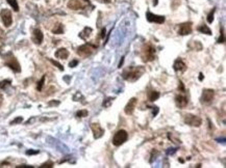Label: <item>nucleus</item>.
Returning a JSON list of instances; mask_svg holds the SVG:
<instances>
[{
  "label": "nucleus",
  "mask_w": 226,
  "mask_h": 168,
  "mask_svg": "<svg viewBox=\"0 0 226 168\" xmlns=\"http://www.w3.org/2000/svg\"><path fill=\"white\" fill-rule=\"evenodd\" d=\"M44 82H45V76H43L41 80L38 82V86H37V89H38L39 92H41V90H42L43 85H44Z\"/></svg>",
  "instance_id": "26"
},
{
  "label": "nucleus",
  "mask_w": 226,
  "mask_h": 168,
  "mask_svg": "<svg viewBox=\"0 0 226 168\" xmlns=\"http://www.w3.org/2000/svg\"><path fill=\"white\" fill-rule=\"evenodd\" d=\"M199 80H200V81H202V80H203V74H200V76H199Z\"/></svg>",
  "instance_id": "37"
},
{
  "label": "nucleus",
  "mask_w": 226,
  "mask_h": 168,
  "mask_svg": "<svg viewBox=\"0 0 226 168\" xmlns=\"http://www.w3.org/2000/svg\"><path fill=\"white\" fill-rule=\"evenodd\" d=\"M114 98H107L106 100H104L103 101V103H102V106H103L104 108H108L111 105V103H113V101H114Z\"/></svg>",
  "instance_id": "23"
},
{
  "label": "nucleus",
  "mask_w": 226,
  "mask_h": 168,
  "mask_svg": "<svg viewBox=\"0 0 226 168\" xmlns=\"http://www.w3.org/2000/svg\"><path fill=\"white\" fill-rule=\"evenodd\" d=\"M105 32H106V30H105V28H103V29L101 30V39H104V36H105Z\"/></svg>",
  "instance_id": "35"
},
{
  "label": "nucleus",
  "mask_w": 226,
  "mask_h": 168,
  "mask_svg": "<svg viewBox=\"0 0 226 168\" xmlns=\"http://www.w3.org/2000/svg\"><path fill=\"white\" fill-rule=\"evenodd\" d=\"M92 31H93V29L91 27H85L84 30H82L81 32L79 33V38L82 39H87L89 36L91 35Z\"/></svg>",
  "instance_id": "18"
},
{
  "label": "nucleus",
  "mask_w": 226,
  "mask_h": 168,
  "mask_svg": "<svg viewBox=\"0 0 226 168\" xmlns=\"http://www.w3.org/2000/svg\"><path fill=\"white\" fill-rule=\"evenodd\" d=\"M11 83H12V81L11 80H3V81H1L0 82V88L1 89H5L7 86H10Z\"/></svg>",
  "instance_id": "24"
},
{
  "label": "nucleus",
  "mask_w": 226,
  "mask_h": 168,
  "mask_svg": "<svg viewBox=\"0 0 226 168\" xmlns=\"http://www.w3.org/2000/svg\"><path fill=\"white\" fill-rule=\"evenodd\" d=\"M145 70L143 67H129L125 69L122 73V77L126 81L136 82L138 79L141 78V76L144 74Z\"/></svg>",
  "instance_id": "1"
},
{
  "label": "nucleus",
  "mask_w": 226,
  "mask_h": 168,
  "mask_svg": "<svg viewBox=\"0 0 226 168\" xmlns=\"http://www.w3.org/2000/svg\"><path fill=\"white\" fill-rule=\"evenodd\" d=\"M43 39H44V35H43L42 31L40 29H35L33 32V41L37 45H41Z\"/></svg>",
  "instance_id": "15"
},
{
  "label": "nucleus",
  "mask_w": 226,
  "mask_h": 168,
  "mask_svg": "<svg viewBox=\"0 0 226 168\" xmlns=\"http://www.w3.org/2000/svg\"><path fill=\"white\" fill-rule=\"evenodd\" d=\"M68 56H69V51L65 48H61L55 52V57L59 58V59H67Z\"/></svg>",
  "instance_id": "17"
},
{
  "label": "nucleus",
  "mask_w": 226,
  "mask_h": 168,
  "mask_svg": "<svg viewBox=\"0 0 226 168\" xmlns=\"http://www.w3.org/2000/svg\"><path fill=\"white\" fill-rule=\"evenodd\" d=\"M173 69H174L175 72L182 73V72H185V69H187V64H185V61L182 60L181 58H178V59H176L175 62H174Z\"/></svg>",
  "instance_id": "14"
},
{
  "label": "nucleus",
  "mask_w": 226,
  "mask_h": 168,
  "mask_svg": "<svg viewBox=\"0 0 226 168\" xmlns=\"http://www.w3.org/2000/svg\"><path fill=\"white\" fill-rule=\"evenodd\" d=\"M198 31H199V32H201V33H205V35H211V29L206 26V25H201V26H199L198 27Z\"/></svg>",
  "instance_id": "20"
},
{
  "label": "nucleus",
  "mask_w": 226,
  "mask_h": 168,
  "mask_svg": "<svg viewBox=\"0 0 226 168\" xmlns=\"http://www.w3.org/2000/svg\"><path fill=\"white\" fill-rule=\"evenodd\" d=\"M27 155H36V154H39V150H29L26 152Z\"/></svg>",
  "instance_id": "33"
},
{
  "label": "nucleus",
  "mask_w": 226,
  "mask_h": 168,
  "mask_svg": "<svg viewBox=\"0 0 226 168\" xmlns=\"http://www.w3.org/2000/svg\"><path fill=\"white\" fill-rule=\"evenodd\" d=\"M40 167H41V168H51V167H53V163L49 161V162H46V163L42 164Z\"/></svg>",
  "instance_id": "29"
},
{
  "label": "nucleus",
  "mask_w": 226,
  "mask_h": 168,
  "mask_svg": "<svg viewBox=\"0 0 226 168\" xmlns=\"http://www.w3.org/2000/svg\"><path fill=\"white\" fill-rule=\"evenodd\" d=\"M96 47L97 46H93V45H91V44H85V45H82V46L77 48L76 52L79 56H80V57L87 58V57H89V56L92 55Z\"/></svg>",
  "instance_id": "4"
},
{
  "label": "nucleus",
  "mask_w": 226,
  "mask_h": 168,
  "mask_svg": "<svg viewBox=\"0 0 226 168\" xmlns=\"http://www.w3.org/2000/svg\"><path fill=\"white\" fill-rule=\"evenodd\" d=\"M175 103H176V106L181 108V109H184V108H185L188 106L189 99H188V96H185V92L179 93V95H177L175 96Z\"/></svg>",
  "instance_id": "9"
},
{
  "label": "nucleus",
  "mask_w": 226,
  "mask_h": 168,
  "mask_svg": "<svg viewBox=\"0 0 226 168\" xmlns=\"http://www.w3.org/2000/svg\"><path fill=\"white\" fill-rule=\"evenodd\" d=\"M7 3L13 7V10H15V12H18L19 10V5H18L17 0H7Z\"/></svg>",
  "instance_id": "22"
},
{
  "label": "nucleus",
  "mask_w": 226,
  "mask_h": 168,
  "mask_svg": "<svg viewBox=\"0 0 226 168\" xmlns=\"http://www.w3.org/2000/svg\"><path fill=\"white\" fill-rule=\"evenodd\" d=\"M84 1H85V2H88V3H89V2H90V1H89V0H84Z\"/></svg>",
  "instance_id": "41"
},
{
  "label": "nucleus",
  "mask_w": 226,
  "mask_h": 168,
  "mask_svg": "<svg viewBox=\"0 0 226 168\" xmlns=\"http://www.w3.org/2000/svg\"><path fill=\"white\" fill-rule=\"evenodd\" d=\"M159 96H161V93L159 92H156V90H151V92H148V100H149L150 102H154L159 98Z\"/></svg>",
  "instance_id": "19"
},
{
  "label": "nucleus",
  "mask_w": 226,
  "mask_h": 168,
  "mask_svg": "<svg viewBox=\"0 0 226 168\" xmlns=\"http://www.w3.org/2000/svg\"><path fill=\"white\" fill-rule=\"evenodd\" d=\"M215 98V92L213 89H208V88H205L203 89L201 98H200V101L203 105H210L213 103Z\"/></svg>",
  "instance_id": "6"
},
{
  "label": "nucleus",
  "mask_w": 226,
  "mask_h": 168,
  "mask_svg": "<svg viewBox=\"0 0 226 168\" xmlns=\"http://www.w3.org/2000/svg\"><path fill=\"white\" fill-rule=\"evenodd\" d=\"M192 33V23L191 22H185L180 24L178 28V35H188Z\"/></svg>",
  "instance_id": "12"
},
{
  "label": "nucleus",
  "mask_w": 226,
  "mask_h": 168,
  "mask_svg": "<svg viewBox=\"0 0 226 168\" xmlns=\"http://www.w3.org/2000/svg\"><path fill=\"white\" fill-rule=\"evenodd\" d=\"M155 48L150 43H146L142 47L141 50V58L144 62H150L155 59Z\"/></svg>",
  "instance_id": "2"
},
{
  "label": "nucleus",
  "mask_w": 226,
  "mask_h": 168,
  "mask_svg": "<svg viewBox=\"0 0 226 168\" xmlns=\"http://www.w3.org/2000/svg\"><path fill=\"white\" fill-rule=\"evenodd\" d=\"M77 64H78V61H77L76 59H74V60H72V61H71L70 64H69V67H70V68H74V67H76Z\"/></svg>",
  "instance_id": "32"
},
{
  "label": "nucleus",
  "mask_w": 226,
  "mask_h": 168,
  "mask_svg": "<svg viewBox=\"0 0 226 168\" xmlns=\"http://www.w3.org/2000/svg\"><path fill=\"white\" fill-rule=\"evenodd\" d=\"M153 4H154V5H156V4H157V0H154V1H153Z\"/></svg>",
  "instance_id": "39"
},
{
  "label": "nucleus",
  "mask_w": 226,
  "mask_h": 168,
  "mask_svg": "<svg viewBox=\"0 0 226 168\" xmlns=\"http://www.w3.org/2000/svg\"><path fill=\"white\" fill-rule=\"evenodd\" d=\"M137 104H138V99L137 98H133L128 101V103L126 104V106L124 108V111L127 115H131L133 113L134 109L137 107Z\"/></svg>",
  "instance_id": "13"
},
{
  "label": "nucleus",
  "mask_w": 226,
  "mask_h": 168,
  "mask_svg": "<svg viewBox=\"0 0 226 168\" xmlns=\"http://www.w3.org/2000/svg\"><path fill=\"white\" fill-rule=\"evenodd\" d=\"M215 12H216V10H211V12L208 14V16H207V22L208 23H213V21H214V15H215Z\"/></svg>",
  "instance_id": "27"
},
{
  "label": "nucleus",
  "mask_w": 226,
  "mask_h": 168,
  "mask_svg": "<svg viewBox=\"0 0 226 168\" xmlns=\"http://www.w3.org/2000/svg\"><path fill=\"white\" fill-rule=\"evenodd\" d=\"M0 17H1V20H2V22H3L5 27H10L11 25H12L13 17H12V13H11V10H7V8L2 10L1 12H0Z\"/></svg>",
  "instance_id": "8"
},
{
  "label": "nucleus",
  "mask_w": 226,
  "mask_h": 168,
  "mask_svg": "<svg viewBox=\"0 0 226 168\" xmlns=\"http://www.w3.org/2000/svg\"><path fill=\"white\" fill-rule=\"evenodd\" d=\"M146 19H147V21L150 22V23L163 24L165 22L164 16H159V15H155V14H152L150 12H148L146 14Z\"/></svg>",
  "instance_id": "10"
},
{
  "label": "nucleus",
  "mask_w": 226,
  "mask_h": 168,
  "mask_svg": "<svg viewBox=\"0 0 226 168\" xmlns=\"http://www.w3.org/2000/svg\"><path fill=\"white\" fill-rule=\"evenodd\" d=\"M76 116L77 117H85V116H88V111L87 110L78 111V112L76 113Z\"/></svg>",
  "instance_id": "28"
},
{
  "label": "nucleus",
  "mask_w": 226,
  "mask_h": 168,
  "mask_svg": "<svg viewBox=\"0 0 226 168\" xmlns=\"http://www.w3.org/2000/svg\"><path fill=\"white\" fill-rule=\"evenodd\" d=\"M17 168H33V166H28V165H19Z\"/></svg>",
  "instance_id": "34"
},
{
  "label": "nucleus",
  "mask_w": 226,
  "mask_h": 168,
  "mask_svg": "<svg viewBox=\"0 0 226 168\" xmlns=\"http://www.w3.org/2000/svg\"><path fill=\"white\" fill-rule=\"evenodd\" d=\"M221 35H220V38H219V39H218V43L219 44H223V43L225 42V33H224V28H221Z\"/></svg>",
  "instance_id": "25"
},
{
  "label": "nucleus",
  "mask_w": 226,
  "mask_h": 168,
  "mask_svg": "<svg viewBox=\"0 0 226 168\" xmlns=\"http://www.w3.org/2000/svg\"><path fill=\"white\" fill-rule=\"evenodd\" d=\"M67 5L70 10H82V8H84V4H82L79 0H70Z\"/></svg>",
  "instance_id": "16"
},
{
  "label": "nucleus",
  "mask_w": 226,
  "mask_h": 168,
  "mask_svg": "<svg viewBox=\"0 0 226 168\" xmlns=\"http://www.w3.org/2000/svg\"><path fill=\"white\" fill-rule=\"evenodd\" d=\"M1 102H2V96H0V104H1Z\"/></svg>",
  "instance_id": "40"
},
{
  "label": "nucleus",
  "mask_w": 226,
  "mask_h": 168,
  "mask_svg": "<svg viewBox=\"0 0 226 168\" xmlns=\"http://www.w3.org/2000/svg\"><path fill=\"white\" fill-rule=\"evenodd\" d=\"M59 102H50L49 105H59Z\"/></svg>",
  "instance_id": "36"
},
{
  "label": "nucleus",
  "mask_w": 226,
  "mask_h": 168,
  "mask_svg": "<svg viewBox=\"0 0 226 168\" xmlns=\"http://www.w3.org/2000/svg\"><path fill=\"white\" fill-rule=\"evenodd\" d=\"M50 61H51V64H53L54 65H56V67L59 68L61 71H64V68H63V65L61 64H59L58 61H55V60H52V59H50Z\"/></svg>",
  "instance_id": "30"
},
{
  "label": "nucleus",
  "mask_w": 226,
  "mask_h": 168,
  "mask_svg": "<svg viewBox=\"0 0 226 168\" xmlns=\"http://www.w3.org/2000/svg\"><path fill=\"white\" fill-rule=\"evenodd\" d=\"M91 129H92V132H93L94 138H95V139L101 138L102 136L104 135V130H103V128L100 126L99 124H97V122H93V124H91Z\"/></svg>",
  "instance_id": "11"
},
{
  "label": "nucleus",
  "mask_w": 226,
  "mask_h": 168,
  "mask_svg": "<svg viewBox=\"0 0 226 168\" xmlns=\"http://www.w3.org/2000/svg\"><path fill=\"white\" fill-rule=\"evenodd\" d=\"M22 121H23V118L21 117V116H19V117H16L14 121L11 122V125H15V124H19V122H22Z\"/></svg>",
  "instance_id": "31"
},
{
  "label": "nucleus",
  "mask_w": 226,
  "mask_h": 168,
  "mask_svg": "<svg viewBox=\"0 0 226 168\" xmlns=\"http://www.w3.org/2000/svg\"><path fill=\"white\" fill-rule=\"evenodd\" d=\"M52 32L55 33V35H62V33H64V26L62 24H58L52 29Z\"/></svg>",
  "instance_id": "21"
},
{
  "label": "nucleus",
  "mask_w": 226,
  "mask_h": 168,
  "mask_svg": "<svg viewBox=\"0 0 226 168\" xmlns=\"http://www.w3.org/2000/svg\"><path fill=\"white\" fill-rule=\"evenodd\" d=\"M127 139H128V133L126 131L119 130V131H117L116 134L114 135L113 144L115 145V146H120V145H122L123 143H125V142L127 141Z\"/></svg>",
  "instance_id": "3"
},
{
  "label": "nucleus",
  "mask_w": 226,
  "mask_h": 168,
  "mask_svg": "<svg viewBox=\"0 0 226 168\" xmlns=\"http://www.w3.org/2000/svg\"><path fill=\"white\" fill-rule=\"evenodd\" d=\"M5 65H7V67L10 68V69H12L15 73L21 72V67H20L19 61L17 60V58L13 55H10L7 59H5Z\"/></svg>",
  "instance_id": "7"
},
{
  "label": "nucleus",
  "mask_w": 226,
  "mask_h": 168,
  "mask_svg": "<svg viewBox=\"0 0 226 168\" xmlns=\"http://www.w3.org/2000/svg\"><path fill=\"white\" fill-rule=\"evenodd\" d=\"M185 124L189 125L192 127H200L202 125V119L199 117L198 115H194V114H185L184 117Z\"/></svg>",
  "instance_id": "5"
},
{
  "label": "nucleus",
  "mask_w": 226,
  "mask_h": 168,
  "mask_svg": "<svg viewBox=\"0 0 226 168\" xmlns=\"http://www.w3.org/2000/svg\"><path fill=\"white\" fill-rule=\"evenodd\" d=\"M103 2H105V3H110V2L111 1V0H102Z\"/></svg>",
  "instance_id": "38"
}]
</instances>
